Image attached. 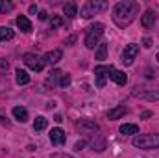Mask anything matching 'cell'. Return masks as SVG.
Masks as SVG:
<instances>
[{"label": "cell", "instance_id": "cell-13", "mask_svg": "<svg viewBox=\"0 0 159 158\" xmlns=\"http://www.w3.org/2000/svg\"><path fill=\"white\" fill-rule=\"evenodd\" d=\"M63 13H65L69 19H76V17H78V6H76V2H67V4L63 6Z\"/></svg>", "mask_w": 159, "mask_h": 158}, {"label": "cell", "instance_id": "cell-31", "mask_svg": "<svg viewBox=\"0 0 159 158\" xmlns=\"http://www.w3.org/2000/svg\"><path fill=\"white\" fill-rule=\"evenodd\" d=\"M143 43H144V47H146V48H150V47H152V41L148 39V37H144V39H143Z\"/></svg>", "mask_w": 159, "mask_h": 158}, {"label": "cell", "instance_id": "cell-22", "mask_svg": "<svg viewBox=\"0 0 159 158\" xmlns=\"http://www.w3.org/2000/svg\"><path fill=\"white\" fill-rule=\"evenodd\" d=\"M13 30H9V28H0V41H9L13 39Z\"/></svg>", "mask_w": 159, "mask_h": 158}, {"label": "cell", "instance_id": "cell-17", "mask_svg": "<svg viewBox=\"0 0 159 158\" xmlns=\"http://www.w3.org/2000/svg\"><path fill=\"white\" fill-rule=\"evenodd\" d=\"M15 75H17L15 80H17V84H19V86H26V84L30 82V75H28L24 69H17V71H15Z\"/></svg>", "mask_w": 159, "mask_h": 158}, {"label": "cell", "instance_id": "cell-25", "mask_svg": "<svg viewBox=\"0 0 159 158\" xmlns=\"http://www.w3.org/2000/svg\"><path fill=\"white\" fill-rule=\"evenodd\" d=\"M61 24H63V19H61L59 15H54L52 21H50V26H52V28H57V26H61Z\"/></svg>", "mask_w": 159, "mask_h": 158}, {"label": "cell", "instance_id": "cell-16", "mask_svg": "<svg viewBox=\"0 0 159 158\" xmlns=\"http://www.w3.org/2000/svg\"><path fill=\"white\" fill-rule=\"evenodd\" d=\"M13 117L20 123H26L28 121V110L26 108H20V106H15L13 108Z\"/></svg>", "mask_w": 159, "mask_h": 158}, {"label": "cell", "instance_id": "cell-26", "mask_svg": "<svg viewBox=\"0 0 159 158\" xmlns=\"http://www.w3.org/2000/svg\"><path fill=\"white\" fill-rule=\"evenodd\" d=\"M69 84H70V75H67V73L61 75V78H59V86H61V87H67Z\"/></svg>", "mask_w": 159, "mask_h": 158}, {"label": "cell", "instance_id": "cell-32", "mask_svg": "<svg viewBox=\"0 0 159 158\" xmlns=\"http://www.w3.org/2000/svg\"><path fill=\"white\" fill-rule=\"evenodd\" d=\"M30 13H32V15L37 13V6H30Z\"/></svg>", "mask_w": 159, "mask_h": 158}, {"label": "cell", "instance_id": "cell-28", "mask_svg": "<svg viewBox=\"0 0 159 158\" xmlns=\"http://www.w3.org/2000/svg\"><path fill=\"white\" fill-rule=\"evenodd\" d=\"M83 147H85V140H81V141H78V143L74 145V151H81Z\"/></svg>", "mask_w": 159, "mask_h": 158}, {"label": "cell", "instance_id": "cell-24", "mask_svg": "<svg viewBox=\"0 0 159 158\" xmlns=\"http://www.w3.org/2000/svg\"><path fill=\"white\" fill-rule=\"evenodd\" d=\"M143 97H144L146 101H159V91H146Z\"/></svg>", "mask_w": 159, "mask_h": 158}, {"label": "cell", "instance_id": "cell-9", "mask_svg": "<svg viewBox=\"0 0 159 158\" xmlns=\"http://www.w3.org/2000/svg\"><path fill=\"white\" fill-rule=\"evenodd\" d=\"M109 78L113 80V82H117L119 86H126V82H128V75H126L124 71H119V69L111 67V71H109Z\"/></svg>", "mask_w": 159, "mask_h": 158}, {"label": "cell", "instance_id": "cell-19", "mask_svg": "<svg viewBox=\"0 0 159 158\" xmlns=\"http://www.w3.org/2000/svg\"><path fill=\"white\" fill-rule=\"evenodd\" d=\"M96 60H100V62L107 60V43H100V45H98V50H96Z\"/></svg>", "mask_w": 159, "mask_h": 158}, {"label": "cell", "instance_id": "cell-34", "mask_svg": "<svg viewBox=\"0 0 159 158\" xmlns=\"http://www.w3.org/2000/svg\"><path fill=\"white\" fill-rule=\"evenodd\" d=\"M157 62H159V52H157Z\"/></svg>", "mask_w": 159, "mask_h": 158}, {"label": "cell", "instance_id": "cell-5", "mask_svg": "<svg viewBox=\"0 0 159 158\" xmlns=\"http://www.w3.org/2000/svg\"><path fill=\"white\" fill-rule=\"evenodd\" d=\"M137 54H139V45H137V43H129V45L124 47V50H122V54H120V62H122L124 65H131L133 60L137 58Z\"/></svg>", "mask_w": 159, "mask_h": 158}, {"label": "cell", "instance_id": "cell-27", "mask_svg": "<svg viewBox=\"0 0 159 158\" xmlns=\"http://www.w3.org/2000/svg\"><path fill=\"white\" fill-rule=\"evenodd\" d=\"M48 158H74V156H70V155H65V153H54V155H50Z\"/></svg>", "mask_w": 159, "mask_h": 158}, {"label": "cell", "instance_id": "cell-20", "mask_svg": "<svg viewBox=\"0 0 159 158\" xmlns=\"http://www.w3.org/2000/svg\"><path fill=\"white\" fill-rule=\"evenodd\" d=\"M48 126V119L43 117V116H39V117H35V121H34V130H44Z\"/></svg>", "mask_w": 159, "mask_h": 158}, {"label": "cell", "instance_id": "cell-6", "mask_svg": "<svg viewBox=\"0 0 159 158\" xmlns=\"http://www.w3.org/2000/svg\"><path fill=\"white\" fill-rule=\"evenodd\" d=\"M24 63L32 69V71H37L41 73L43 71V67H44V62H43V58H39L37 54H32V52H28V54H24Z\"/></svg>", "mask_w": 159, "mask_h": 158}, {"label": "cell", "instance_id": "cell-11", "mask_svg": "<svg viewBox=\"0 0 159 158\" xmlns=\"http://www.w3.org/2000/svg\"><path fill=\"white\" fill-rule=\"evenodd\" d=\"M17 26H19L24 34H30V32H32V22H30V19H28L26 15H19V17H17Z\"/></svg>", "mask_w": 159, "mask_h": 158}, {"label": "cell", "instance_id": "cell-33", "mask_svg": "<svg viewBox=\"0 0 159 158\" xmlns=\"http://www.w3.org/2000/svg\"><path fill=\"white\" fill-rule=\"evenodd\" d=\"M54 121H56V123H61V121H63V117H61V116H56V117H54Z\"/></svg>", "mask_w": 159, "mask_h": 158}, {"label": "cell", "instance_id": "cell-7", "mask_svg": "<svg viewBox=\"0 0 159 158\" xmlns=\"http://www.w3.org/2000/svg\"><path fill=\"white\" fill-rule=\"evenodd\" d=\"M111 67H113V65H109V67H106V65H98V67H94L96 87H104V86H106V80H107V77H109Z\"/></svg>", "mask_w": 159, "mask_h": 158}, {"label": "cell", "instance_id": "cell-29", "mask_svg": "<svg viewBox=\"0 0 159 158\" xmlns=\"http://www.w3.org/2000/svg\"><path fill=\"white\" fill-rule=\"evenodd\" d=\"M7 67H9V63L6 60H0V71H7Z\"/></svg>", "mask_w": 159, "mask_h": 158}, {"label": "cell", "instance_id": "cell-15", "mask_svg": "<svg viewBox=\"0 0 159 158\" xmlns=\"http://www.w3.org/2000/svg\"><path fill=\"white\" fill-rule=\"evenodd\" d=\"M154 22H156V13H154V11H146V13L141 17V24H143L144 28H152Z\"/></svg>", "mask_w": 159, "mask_h": 158}, {"label": "cell", "instance_id": "cell-12", "mask_svg": "<svg viewBox=\"0 0 159 158\" xmlns=\"http://www.w3.org/2000/svg\"><path fill=\"white\" fill-rule=\"evenodd\" d=\"M126 114H128V108H126V106H117V108H111V110L107 112V119L117 121V119H120L122 116H126Z\"/></svg>", "mask_w": 159, "mask_h": 158}, {"label": "cell", "instance_id": "cell-30", "mask_svg": "<svg viewBox=\"0 0 159 158\" xmlns=\"http://www.w3.org/2000/svg\"><path fill=\"white\" fill-rule=\"evenodd\" d=\"M39 19L41 21H46V19H48V13H46V11H39Z\"/></svg>", "mask_w": 159, "mask_h": 158}, {"label": "cell", "instance_id": "cell-23", "mask_svg": "<svg viewBox=\"0 0 159 158\" xmlns=\"http://www.w3.org/2000/svg\"><path fill=\"white\" fill-rule=\"evenodd\" d=\"M13 9V4L7 0H0V13H9Z\"/></svg>", "mask_w": 159, "mask_h": 158}, {"label": "cell", "instance_id": "cell-2", "mask_svg": "<svg viewBox=\"0 0 159 158\" xmlns=\"http://www.w3.org/2000/svg\"><path fill=\"white\" fill-rule=\"evenodd\" d=\"M133 147L137 149H157L159 147V134H137L133 138Z\"/></svg>", "mask_w": 159, "mask_h": 158}, {"label": "cell", "instance_id": "cell-4", "mask_svg": "<svg viewBox=\"0 0 159 158\" xmlns=\"http://www.w3.org/2000/svg\"><path fill=\"white\" fill-rule=\"evenodd\" d=\"M106 7H107V4H106V2H100V0H87V2L81 6L80 13H81V17H83V19H89V17L96 15L98 11H102V9H106Z\"/></svg>", "mask_w": 159, "mask_h": 158}, {"label": "cell", "instance_id": "cell-3", "mask_svg": "<svg viewBox=\"0 0 159 158\" xmlns=\"http://www.w3.org/2000/svg\"><path fill=\"white\" fill-rule=\"evenodd\" d=\"M102 36H104V24H102V22L91 24V26L87 28V32H85V47H87V48H94V47L98 45V41H100Z\"/></svg>", "mask_w": 159, "mask_h": 158}, {"label": "cell", "instance_id": "cell-1", "mask_svg": "<svg viewBox=\"0 0 159 158\" xmlns=\"http://www.w3.org/2000/svg\"><path fill=\"white\" fill-rule=\"evenodd\" d=\"M139 13V2H133V0H124V2H119L115 4L113 7V22L119 26V28H128L135 17Z\"/></svg>", "mask_w": 159, "mask_h": 158}, {"label": "cell", "instance_id": "cell-14", "mask_svg": "<svg viewBox=\"0 0 159 158\" xmlns=\"http://www.w3.org/2000/svg\"><path fill=\"white\" fill-rule=\"evenodd\" d=\"M120 134H124V136H137L139 134V126L133 125V123H124L120 126Z\"/></svg>", "mask_w": 159, "mask_h": 158}, {"label": "cell", "instance_id": "cell-18", "mask_svg": "<svg viewBox=\"0 0 159 158\" xmlns=\"http://www.w3.org/2000/svg\"><path fill=\"white\" fill-rule=\"evenodd\" d=\"M61 75H63V73H61V71H57V69H56V71H52V73H50V77L44 80V86H46V87H54V86H56V80L61 78Z\"/></svg>", "mask_w": 159, "mask_h": 158}, {"label": "cell", "instance_id": "cell-10", "mask_svg": "<svg viewBox=\"0 0 159 158\" xmlns=\"http://www.w3.org/2000/svg\"><path fill=\"white\" fill-rule=\"evenodd\" d=\"M61 56H63V52L59 50V48H56V50H50V52H46L44 56H43V62H44V65L48 63H57L59 60H61Z\"/></svg>", "mask_w": 159, "mask_h": 158}, {"label": "cell", "instance_id": "cell-21", "mask_svg": "<svg viewBox=\"0 0 159 158\" xmlns=\"http://www.w3.org/2000/svg\"><path fill=\"white\" fill-rule=\"evenodd\" d=\"M78 126H80V128H89V130H93V132H96V130H98V125H96V123H93V121H89V119H80Z\"/></svg>", "mask_w": 159, "mask_h": 158}, {"label": "cell", "instance_id": "cell-8", "mask_svg": "<svg viewBox=\"0 0 159 158\" xmlns=\"http://www.w3.org/2000/svg\"><path fill=\"white\" fill-rule=\"evenodd\" d=\"M50 141L54 145H63L67 141V136H65V132L61 128H52L50 130Z\"/></svg>", "mask_w": 159, "mask_h": 158}]
</instances>
